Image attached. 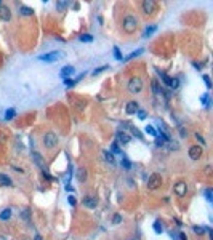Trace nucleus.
Wrapping results in <instances>:
<instances>
[{
    "label": "nucleus",
    "mask_w": 213,
    "mask_h": 240,
    "mask_svg": "<svg viewBox=\"0 0 213 240\" xmlns=\"http://www.w3.org/2000/svg\"><path fill=\"white\" fill-rule=\"evenodd\" d=\"M160 77H162V80H164V83L168 86V85H170V77H167L165 74H160Z\"/></svg>",
    "instance_id": "e433bc0d"
},
{
    "label": "nucleus",
    "mask_w": 213,
    "mask_h": 240,
    "mask_svg": "<svg viewBox=\"0 0 213 240\" xmlns=\"http://www.w3.org/2000/svg\"><path fill=\"white\" fill-rule=\"evenodd\" d=\"M173 191H175V194H176V195H179V197L186 195V192H188V184L184 183V181H178V183H175Z\"/></svg>",
    "instance_id": "0eeeda50"
},
{
    "label": "nucleus",
    "mask_w": 213,
    "mask_h": 240,
    "mask_svg": "<svg viewBox=\"0 0 213 240\" xmlns=\"http://www.w3.org/2000/svg\"><path fill=\"white\" fill-rule=\"evenodd\" d=\"M87 178H88V171H87L85 168H78V171H77V179H78V181L85 183Z\"/></svg>",
    "instance_id": "ddd939ff"
},
{
    "label": "nucleus",
    "mask_w": 213,
    "mask_h": 240,
    "mask_svg": "<svg viewBox=\"0 0 213 240\" xmlns=\"http://www.w3.org/2000/svg\"><path fill=\"white\" fill-rule=\"evenodd\" d=\"M103 155H104V159H106V162H108V163H111V165L115 163L114 154H111V151H103Z\"/></svg>",
    "instance_id": "2eb2a0df"
},
{
    "label": "nucleus",
    "mask_w": 213,
    "mask_h": 240,
    "mask_svg": "<svg viewBox=\"0 0 213 240\" xmlns=\"http://www.w3.org/2000/svg\"><path fill=\"white\" fill-rule=\"evenodd\" d=\"M154 31H155V26H147L146 31H144V34H143V37H149Z\"/></svg>",
    "instance_id": "393cba45"
},
{
    "label": "nucleus",
    "mask_w": 213,
    "mask_h": 240,
    "mask_svg": "<svg viewBox=\"0 0 213 240\" xmlns=\"http://www.w3.org/2000/svg\"><path fill=\"white\" fill-rule=\"evenodd\" d=\"M128 91L130 93H140L143 90V80L140 77H132L130 80H128Z\"/></svg>",
    "instance_id": "f03ea898"
},
{
    "label": "nucleus",
    "mask_w": 213,
    "mask_h": 240,
    "mask_svg": "<svg viewBox=\"0 0 213 240\" xmlns=\"http://www.w3.org/2000/svg\"><path fill=\"white\" fill-rule=\"evenodd\" d=\"M154 230H155L157 234H162V230H164V229H162L160 221H155V223H154Z\"/></svg>",
    "instance_id": "cd10ccee"
},
{
    "label": "nucleus",
    "mask_w": 213,
    "mask_h": 240,
    "mask_svg": "<svg viewBox=\"0 0 213 240\" xmlns=\"http://www.w3.org/2000/svg\"><path fill=\"white\" fill-rule=\"evenodd\" d=\"M155 144H157V146H159V147H162V146H164V144H165V141H164V139H162V138H160L159 135H157V136H155Z\"/></svg>",
    "instance_id": "f704fd0d"
},
{
    "label": "nucleus",
    "mask_w": 213,
    "mask_h": 240,
    "mask_svg": "<svg viewBox=\"0 0 213 240\" xmlns=\"http://www.w3.org/2000/svg\"><path fill=\"white\" fill-rule=\"evenodd\" d=\"M59 56H61V53H59V51H50V53L40 54L39 59H40V61H45V63H55Z\"/></svg>",
    "instance_id": "423d86ee"
},
{
    "label": "nucleus",
    "mask_w": 213,
    "mask_h": 240,
    "mask_svg": "<svg viewBox=\"0 0 213 240\" xmlns=\"http://www.w3.org/2000/svg\"><path fill=\"white\" fill-rule=\"evenodd\" d=\"M138 27V18L133 15H127L122 21V29L127 32V34H133Z\"/></svg>",
    "instance_id": "f257e3e1"
},
{
    "label": "nucleus",
    "mask_w": 213,
    "mask_h": 240,
    "mask_svg": "<svg viewBox=\"0 0 213 240\" xmlns=\"http://www.w3.org/2000/svg\"><path fill=\"white\" fill-rule=\"evenodd\" d=\"M196 139H197L199 142H200V144H205V139H203V138H202L200 135H199V133H196Z\"/></svg>",
    "instance_id": "79ce46f5"
},
{
    "label": "nucleus",
    "mask_w": 213,
    "mask_h": 240,
    "mask_svg": "<svg viewBox=\"0 0 213 240\" xmlns=\"http://www.w3.org/2000/svg\"><path fill=\"white\" fill-rule=\"evenodd\" d=\"M202 103H203V104H208V95H203V96H202Z\"/></svg>",
    "instance_id": "37998d69"
},
{
    "label": "nucleus",
    "mask_w": 213,
    "mask_h": 240,
    "mask_svg": "<svg viewBox=\"0 0 213 240\" xmlns=\"http://www.w3.org/2000/svg\"><path fill=\"white\" fill-rule=\"evenodd\" d=\"M72 74H74V67H72V66H64V67L61 69V77H64V78L71 77Z\"/></svg>",
    "instance_id": "4468645a"
},
{
    "label": "nucleus",
    "mask_w": 213,
    "mask_h": 240,
    "mask_svg": "<svg viewBox=\"0 0 213 240\" xmlns=\"http://www.w3.org/2000/svg\"><path fill=\"white\" fill-rule=\"evenodd\" d=\"M179 239H181V240H186V235H184V234L181 232V234H179Z\"/></svg>",
    "instance_id": "a18cd8bd"
},
{
    "label": "nucleus",
    "mask_w": 213,
    "mask_h": 240,
    "mask_svg": "<svg viewBox=\"0 0 213 240\" xmlns=\"http://www.w3.org/2000/svg\"><path fill=\"white\" fill-rule=\"evenodd\" d=\"M178 85H179V80H178V78H170V88H172V90H176L178 88Z\"/></svg>",
    "instance_id": "5701e85b"
},
{
    "label": "nucleus",
    "mask_w": 213,
    "mask_h": 240,
    "mask_svg": "<svg viewBox=\"0 0 213 240\" xmlns=\"http://www.w3.org/2000/svg\"><path fill=\"white\" fill-rule=\"evenodd\" d=\"M103 71H108V66H103V67H99V69H95V71H93V75H98V74L103 72Z\"/></svg>",
    "instance_id": "4c0bfd02"
},
{
    "label": "nucleus",
    "mask_w": 213,
    "mask_h": 240,
    "mask_svg": "<svg viewBox=\"0 0 213 240\" xmlns=\"http://www.w3.org/2000/svg\"><path fill=\"white\" fill-rule=\"evenodd\" d=\"M19 15H24V16H32L34 15V10L31 7H21L19 8Z\"/></svg>",
    "instance_id": "f3484780"
},
{
    "label": "nucleus",
    "mask_w": 213,
    "mask_h": 240,
    "mask_svg": "<svg viewBox=\"0 0 213 240\" xmlns=\"http://www.w3.org/2000/svg\"><path fill=\"white\" fill-rule=\"evenodd\" d=\"M146 131H147V133H149V135H151V136H154V138L157 136V131H155V130H154V128H152V127H149V125H147V127H146Z\"/></svg>",
    "instance_id": "2f4dec72"
},
{
    "label": "nucleus",
    "mask_w": 213,
    "mask_h": 240,
    "mask_svg": "<svg viewBox=\"0 0 213 240\" xmlns=\"http://www.w3.org/2000/svg\"><path fill=\"white\" fill-rule=\"evenodd\" d=\"M120 221H122V216H120V215H115L114 219H112V223H114V224H119Z\"/></svg>",
    "instance_id": "a19ab883"
},
{
    "label": "nucleus",
    "mask_w": 213,
    "mask_h": 240,
    "mask_svg": "<svg viewBox=\"0 0 213 240\" xmlns=\"http://www.w3.org/2000/svg\"><path fill=\"white\" fill-rule=\"evenodd\" d=\"M111 149H112V154H119V152H120V147H119V144H117V141L111 144Z\"/></svg>",
    "instance_id": "c85d7f7f"
},
{
    "label": "nucleus",
    "mask_w": 213,
    "mask_h": 240,
    "mask_svg": "<svg viewBox=\"0 0 213 240\" xmlns=\"http://www.w3.org/2000/svg\"><path fill=\"white\" fill-rule=\"evenodd\" d=\"M203 80H205L207 88H212V82H210V78H208V75H203Z\"/></svg>",
    "instance_id": "ea45409f"
},
{
    "label": "nucleus",
    "mask_w": 213,
    "mask_h": 240,
    "mask_svg": "<svg viewBox=\"0 0 213 240\" xmlns=\"http://www.w3.org/2000/svg\"><path fill=\"white\" fill-rule=\"evenodd\" d=\"M115 136H117V142H120V144H123V146L128 144L130 139H132L130 135H127L125 131H117V135H115Z\"/></svg>",
    "instance_id": "9d476101"
},
{
    "label": "nucleus",
    "mask_w": 213,
    "mask_h": 240,
    "mask_svg": "<svg viewBox=\"0 0 213 240\" xmlns=\"http://www.w3.org/2000/svg\"><path fill=\"white\" fill-rule=\"evenodd\" d=\"M15 115H16V110H15V109H8L7 114H5V119H7V120H11Z\"/></svg>",
    "instance_id": "b1692460"
},
{
    "label": "nucleus",
    "mask_w": 213,
    "mask_h": 240,
    "mask_svg": "<svg viewBox=\"0 0 213 240\" xmlns=\"http://www.w3.org/2000/svg\"><path fill=\"white\" fill-rule=\"evenodd\" d=\"M10 218H11V210H10V208L2 210V213H0V219H2V221H7V219H10Z\"/></svg>",
    "instance_id": "a211bd4d"
},
{
    "label": "nucleus",
    "mask_w": 213,
    "mask_h": 240,
    "mask_svg": "<svg viewBox=\"0 0 213 240\" xmlns=\"http://www.w3.org/2000/svg\"><path fill=\"white\" fill-rule=\"evenodd\" d=\"M0 184L2 186H11V179L5 174H0Z\"/></svg>",
    "instance_id": "aec40b11"
},
{
    "label": "nucleus",
    "mask_w": 213,
    "mask_h": 240,
    "mask_svg": "<svg viewBox=\"0 0 213 240\" xmlns=\"http://www.w3.org/2000/svg\"><path fill=\"white\" fill-rule=\"evenodd\" d=\"M152 91H154L155 95H164V91H162V88H160V85H159L157 80H152Z\"/></svg>",
    "instance_id": "6ab92c4d"
},
{
    "label": "nucleus",
    "mask_w": 213,
    "mask_h": 240,
    "mask_svg": "<svg viewBox=\"0 0 213 240\" xmlns=\"http://www.w3.org/2000/svg\"><path fill=\"white\" fill-rule=\"evenodd\" d=\"M205 230H207L205 227H199V226H194V232H196V234H200V235H202L203 232H205Z\"/></svg>",
    "instance_id": "72a5a7b5"
},
{
    "label": "nucleus",
    "mask_w": 213,
    "mask_h": 240,
    "mask_svg": "<svg viewBox=\"0 0 213 240\" xmlns=\"http://www.w3.org/2000/svg\"><path fill=\"white\" fill-rule=\"evenodd\" d=\"M83 205H85L87 208H96V206H98V200L91 195H87V197H83Z\"/></svg>",
    "instance_id": "1a4fd4ad"
},
{
    "label": "nucleus",
    "mask_w": 213,
    "mask_h": 240,
    "mask_svg": "<svg viewBox=\"0 0 213 240\" xmlns=\"http://www.w3.org/2000/svg\"><path fill=\"white\" fill-rule=\"evenodd\" d=\"M143 51H144L143 48L136 50V51H133V53H130V54H128L127 58H122V61H130V59H133V58H136V56H140V54H143Z\"/></svg>",
    "instance_id": "dca6fc26"
},
{
    "label": "nucleus",
    "mask_w": 213,
    "mask_h": 240,
    "mask_svg": "<svg viewBox=\"0 0 213 240\" xmlns=\"http://www.w3.org/2000/svg\"><path fill=\"white\" fill-rule=\"evenodd\" d=\"M189 157H191L192 160H199L202 157V147L200 146H192L191 149H189Z\"/></svg>",
    "instance_id": "6e6552de"
},
{
    "label": "nucleus",
    "mask_w": 213,
    "mask_h": 240,
    "mask_svg": "<svg viewBox=\"0 0 213 240\" xmlns=\"http://www.w3.org/2000/svg\"><path fill=\"white\" fill-rule=\"evenodd\" d=\"M120 163H122V167H123V168H127V170H130V168H132L130 160H128V159H125V157L122 159V162H120Z\"/></svg>",
    "instance_id": "bb28decb"
},
{
    "label": "nucleus",
    "mask_w": 213,
    "mask_h": 240,
    "mask_svg": "<svg viewBox=\"0 0 213 240\" xmlns=\"http://www.w3.org/2000/svg\"><path fill=\"white\" fill-rule=\"evenodd\" d=\"M67 7H69V2H58L56 3L58 10H64V8H67Z\"/></svg>",
    "instance_id": "c756f323"
},
{
    "label": "nucleus",
    "mask_w": 213,
    "mask_h": 240,
    "mask_svg": "<svg viewBox=\"0 0 213 240\" xmlns=\"http://www.w3.org/2000/svg\"><path fill=\"white\" fill-rule=\"evenodd\" d=\"M67 202H69V205H71V206H75V203H77V200H75V197H69L67 198Z\"/></svg>",
    "instance_id": "58836bf2"
},
{
    "label": "nucleus",
    "mask_w": 213,
    "mask_h": 240,
    "mask_svg": "<svg viewBox=\"0 0 213 240\" xmlns=\"http://www.w3.org/2000/svg\"><path fill=\"white\" fill-rule=\"evenodd\" d=\"M91 40H93V35H90V34L80 35V42H91Z\"/></svg>",
    "instance_id": "a878e982"
},
{
    "label": "nucleus",
    "mask_w": 213,
    "mask_h": 240,
    "mask_svg": "<svg viewBox=\"0 0 213 240\" xmlns=\"http://www.w3.org/2000/svg\"><path fill=\"white\" fill-rule=\"evenodd\" d=\"M128 128H130V131H132V135H133V136H136V138H140V139H143V135L140 133V130H138V128L132 127V125H128Z\"/></svg>",
    "instance_id": "4be33fe9"
},
{
    "label": "nucleus",
    "mask_w": 213,
    "mask_h": 240,
    "mask_svg": "<svg viewBox=\"0 0 213 240\" xmlns=\"http://www.w3.org/2000/svg\"><path fill=\"white\" fill-rule=\"evenodd\" d=\"M0 18H2V21H10L11 19V10L8 7H0Z\"/></svg>",
    "instance_id": "9b49d317"
},
{
    "label": "nucleus",
    "mask_w": 213,
    "mask_h": 240,
    "mask_svg": "<svg viewBox=\"0 0 213 240\" xmlns=\"http://www.w3.org/2000/svg\"><path fill=\"white\" fill-rule=\"evenodd\" d=\"M43 144L48 147V149H52V147H55L58 144V136L55 135L53 131H48L47 135L43 136Z\"/></svg>",
    "instance_id": "39448f33"
},
{
    "label": "nucleus",
    "mask_w": 213,
    "mask_h": 240,
    "mask_svg": "<svg viewBox=\"0 0 213 240\" xmlns=\"http://www.w3.org/2000/svg\"><path fill=\"white\" fill-rule=\"evenodd\" d=\"M136 110H138V103H136V101H130V103H127V106H125V112H127L128 115L136 114Z\"/></svg>",
    "instance_id": "f8f14e48"
},
{
    "label": "nucleus",
    "mask_w": 213,
    "mask_h": 240,
    "mask_svg": "<svg viewBox=\"0 0 213 240\" xmlns=\"http://www.w3.org/2000/svg\"><path fill=\"white\" fill-rule=\"evenodd\" d=\"M64 85H66L67 88H72V86L75 85V80H71V78H66V80H64Z\"/></svg>",
    "instance_id": "7c9ffc66"
},
{
    "label": "nucleus",
    "mask_w": 213,
    "mask_h": 240,
    "mask_svg": "<svg viewBox=\"0 0 213 240\" xmlns=\"http://www.w3.org/2000/svg\"><path fill=\"white\" fill-rule=\"evenodd\" d=\"M35 240H42V237L40 235H35Z\"/></svg>",
    "instance_id": "49530a36"
},
{
    "label": "nucleus",
    "mask_w": 213,
    "mask_h": 240,
    "mask_svg": "<svg viewBox=\"0 0 213 240\" xmlns=\"http://www.w3.org/2000/svg\"><path fill=\"white\" fill-rule=\"evenodd\" d=\"M32 159H34L35 162H37V165H39V167H43L45 162H43V159H42V157L37 154V152H34V154H32Z\"/></svg>",
    "instance_id": "412c9836"
},
{
    "label": "nucleus",
    "mask_w": 213,
    "mask_h": 240,
    "mask_svg": "<svg viewBox=\"0 0 213 240\" xmlns=\"http://www.w3.org/2000/svg\"><path fill=\"white\" fill-rule=\"evenodd\" d=\"M146 117V114H144V110H140V119H144Z\"/></svg>",
    "instance_id": "c03bdc74"
},
{
    "label": "nucleus",
    "mask_w": 213,
    "mask_h": 240,
    "mask_svg": "<svg viewBox=\"0 0 213 240\" xmlns=\"http://www.w3.org/2000/svg\"><path fill=\"white\" fill-rule=\"evenodd\" d=\"M205 197H207V200H208V202H213V195H212V189H207V191H205Z\"/></svg>",
    "instance_id": "c9c22d12"
},
{
    "label": "nucleus",
    "mask_w": 213,
    "mask_h": 240,
    "mask_svg": "<svg viewBox=\"0 0 213 240\" xmlns=\"http://www.w3.org/2000/svg\"><path fill=\"white\" fill-rule=\"evenodd\" d=\"M162 186V176L159 173H154L149 176V181H147V187L151 189V191H155V189H159Z\"/></svg>",
    "instance_id": "20e7f679"
},
{
    "label": "nucleus",
    "mask_w": 213,
    "mask_h": 240,
    "mask_svg": "<svg viewBox=\"0 0 213 240\" xmlns=\"http://www.w3.org/2000/svg\"><path fill=\"white\" fill-rule=\"evenodd\" d=\"M141 10L144 15H154L157 10V2H154V0H144L141 3Z\"/></svg>",
    "instance_id": "7ed1b4c3"
},
{
    "label": "nucleus",
    "mask_w": 213,
    "mask_h": 240,
    "mask_svg": "<svg viewBox=\"0 0 213 240\" xmlns=\"http://www.w3.org/2000/svg\"><path fill=\"white\" fill-rule=\"evenodd\" d=\"M114 56H115V59H119V61H122V54H120V50L115 47L114 48Z\"/></svg>",
    "instance_id": "473e14b6"
}]
</instances>
